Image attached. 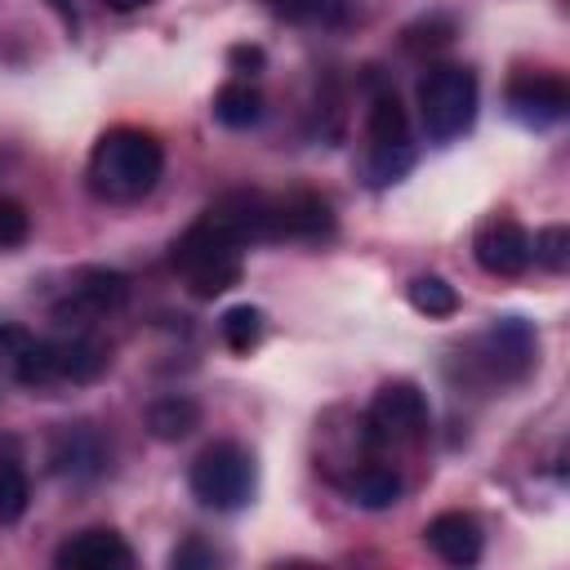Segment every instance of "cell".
<instances>
[{
	"instance_id": "cell-16",
	"label": "cell",
	"mask_w": 570,
	"mask_h": 570,
	"mask_svg": "<svg viewBox=\"0 0 570 570\" xmlns=\"http://www.w3.org/2000/svg\"><path fill=\"white\" fill-rule=\"evenodd\" d=\"M338 485H343V494H347L352 503H361V508H392V503L401 499V476H396V468L383 463L379 454H370V459H361L356 468H347V472L338 476Z\"/></svg>"
},
{
	"instance_id": "cell-10",
	"label": "cell",
	"mask_w": 570,
	"mask_h": 570,
	"mask_svg": "<svg viewBox=\"0 0 570 570\" xmlns=\"http://www.w3.org/2000/svg\"><path fill=\"white\" fill-rule=\"evenodd\" d=\"M472 254H476V267H481V272L503 276V281L530 272V263H534V254H530V232H525L512 214H490V218L476 227V236H472Z\"/></svg>"
},
{
	"instance_id": "cell-13",
	"label": "cell",
	"mask_w": 570,
	"mask_h": 570,
	"mask_svg": "<svg viewBox=\"0 0 570 570\" xmlns=\"http://www.w3.org/2000/svg\"><path fill=\"white\" fill-rule=\"evenodd\" d=\"M53 566L58 570H129L134 552L111 525H89V530H76L53 552Z\"/></svg>"
},
{
	"instance_id": "cell-25",
	"label": "cell",
	"mask_w": 570,
	"mask_h": 570,
	"mask_svg": "<svg viewBox=\"0 0 570 570\" xmlns=\"http://www.w3.org/2000/svg\"><path fill=\"white\" fill-rule=\"evenodd\" d=\"M227 62H232V71H240V80H245V76L263 71V49H258V45H236V49L227 53Z\"/></svg>"
},
{
	"instance_id": "cell-9",
	"label": "cell",
	"mask_w": 570,
	"mask_h": 570,
	"mask_svg": "<svg viewBox=\"0 0 570 570\" xmlns=\"http://www.w3.org/2000/svg\"><path fill=\"white\" fill-rule=\"evenodd\" d=\"M129 298V281L111 267H85L71 276L67 294L53 303V316L62 325H76V330H89L94 321H107L111 312H120Z\"/></svg>"
},
{
	"instance_id": "cell-6",
	"label": "cell",
	"mask_w": 570,
	"mask_h": 570,
	"mask_svg": "<svg viewBox=\"0 0 570 570\" xmlns=\"http://www.w3.org/2000/svg\"><path fill=\"white\" fill-rule=\"evenodd\" d=\"M187 485L191 494L214 508V512H236L254 499V485H258V468H254V454L236 441H214L205 445L196 459H191V472H187Z\"/></svg>"
},
{
	"instance_id": "cell-20",
	"label": "cell",
	"mask_w": 570,
	"mask_h": 570,
	"mask_svg": "<svg viewBox=\"0 0 570 570\" xmlns=\"http://www.w3.org/2000/svg\"><path fill=\"white\" fill-rule=\"evenodd\" d=\"M218 334H223V343H227L236 356H249V352L263 343V334H267V316H263L258 307H249V303L227 307L223 321H218Z\"/></svg>"
},
{
	"instance_id": "cell-17",
	"label": "cell",
	"mask_w": 570,
	"mask_h": 570,
	"mask_svg": "<svg viewBox=\"0 0 570 570\" xmlns=\"http://www.w3.org/2000/svg\"><path fill=\"white\" fill-rule=\"evenodd\" d=\"M196 428H200V405H196L191 396H183V392L160 396V401L147 405V432H151L156 441H183V436H191Z\"/></svg>"
},
{
	"instance_id": "cell-26",
	"label": "cell",
	"mask_w": 570,
	"mask_h": 570,
	"mask_svg": "<svg viewBox=\"0 0 570 570\" xmlns=\"http://www.w3.org/2000/svg\"><path fill=\"white\" fill-rule=\"evenodd\" d=\"M107 9H116V13H129V9H142V4H151V0H102Z\"/></svg>"
},
{
	"instance_id": "cell-21",
	"label": "cell",
	"mask_w": 570,
	"mask_h": 570,
	"mask_svg": "<svg viewBox=\"0 0 570 570\" xmlns=\"http://www.w3.org/2000/svg\"><path fill=\"white\" fill-rule=\"evenodd\" d=\"M27 503H31V481H27L22 463H18V454L0 450V525L22 521Z\"/></svg>"
},
{
	"instance_id": "cell-12",
	"label": "cell",
	"mask_w": 570,
	"mask_h": 570,
	"mask_svg": "<svg viewBox=\"0 0 570 570\" xmlns=\"http://www.w3.org/2000/svg\"><path fill=\"white\" fill-rule=\"evenodd\" d=\"M334 232V209L316 191L272 196V240H325Z\"/></svg>"
},
{
	"instance_id": "cell-24",
	"label": "cell",
	"mask_w": 570,
	"mask_h": 570,
	"mask_svg": "<svg viewBox=\"0 0 570 570\" xmlns=\"http://www.w3.org/2000/svg\"><path fill=\"white\" fill-rule=\"evenodd\" d=\"M218 561V552L214 548H205L200 539H187L183 548H174V557H169V566L174 570H191V566H214Z\"/></svg>"
},
{
	"instance_id": "cell-3",
	"label": "cell",
	"mask_w": 570,
	"mask_h": 570,
	"mask_svg": "<svg viewBox=\"0 0 570 570\" xmlns=\"http://www.w3.org/2000/svg\"><path fill=\"white\" fill-rule=\"evenodd\" d=\"M13 370L31 387L89 383L107 370V347L85 330H71L67 338H13Z\"/></svg>"
},
{
	"instance_id": "cell-18",
	"label": "cell",
	"mask_w": 570,
	"mask_h": 570,
	"mask_svg": "<svg viewBox=\"0 0 570 570\" xmlns=\"http://www.w3.org/2000/svg\"><path fill=\"white\" fill-rule=\"evenodd\" d=\"M214 120L227 125V129H249L263 120V94L249 85V80H227L218 94H214Z\"/></svg>"
},
{
	"instance_id": "cell-22",
	"label": "cell",
	"mask_w": 570,
	"mask_h": 570,
	"mask_svg": "<svg viewBox=\"0 0 570 570\" xmlns=\"http://www.w3.org/2000/svg\"><path fill=\"white\" fill-rule=\"evenodd\" d=\"M530 254H534V263H543L548 272H566V263H570V232H566L561 223L534 232V236H530Z\"/></svg>"
},
{
	"instance_id": "cell-19",
	"label": "cell",
	"mask_w": 570,
	"mask_h": 570,
	"mask_svg": "<svg viewBox=\"0 0 570 570\" xmlns=\"http://www.w3.org/2000/svg\"><path fill=\"white\" fill-rule=\"evenodd\" d=\"M405 298H410V307L419 312V316H428V321H445V316H454L459 312V289L445 281V276H414L410 281V289H405Z\"/></svg>"
},
{
	"instance_id": "cell-1",
	"label": "cell",
	"mask_w": 570,
	"mask_h": 570,
	"mask_svg": "<svg viewBox=\"0 0 570 570\" xmlns=\"http://www.w3.org/2000/svg\"><path fill=\"white\" fill-rule=\"evenodd\" d=\"M165 174V147L151 129L116 125L89 151V187L107 205H134L156 191Z\"/></svg>"
},
{
	"instance_id": "cell-2",
	"label": "cell",
	"mask_w": 570,
	"mask_h": 570,
	"mask_svg": "<svg viewBox=\"0 0 570 570\" xmlns=\"http://www.w3.org/2000/svg\"><path fill=\"white\" fill-rule=\"evenodd\" d=\"M249 245L236 236V232H227L209 209L174 240V254H169V263H174V272L187 281V289L196 294V298H218V294H227L236 281H240V254H245Z\"/></svg>"
},
{
	"instance_id": "cell-11",
	"label": "cell",
	"mask_w": 570,
	"mask_h": 570,
	"mask_svg": "<svg viewBox=\"0 0 570 570\" xmlns=\"http://www.w3.org/2000/svg\"><path fill=\"white\" fill-rule=\"evenodd\" d=\"M508 111L525 129H552L570 111V89L561 76L548 71H521L508 80Z\"/></svg>"
},
{
	"instance_id": "cell-15",
	"label": "cell",
	"mask_w": 570,
	"mask_h": 570,
	"mask_svg": "<svg viewBox=\"0 0 570 570\" xmlns=\"http://www.w3.org/2000/svg\"><path fill=\"white\" fill-rule=\"evenodd\" d=\"M49 459H53V472H62V476H98L107 468V445L89 423H76L53 436Z\"/></svg>"
},
{
	"instance_id": "cell-8",
	"label": "cell",
	"mask_w": 570,
	"mask_h": 570,
	"mask_svg": "<svg viewBox=\"0 0 570 570\" xmlns=\"http://www.w3.org/2000/svg\"><path fill=\"white\" fill-rule=\"evenodd\" d=\"M365 436L374 441V450L383 445H419L432 428V410H428V396L419 383L410 379H392L374 392L370 410H365Z\"/></svg>"
},
{
	"instance_id": "cell-7",
	"label": "cell",
	"mask_w": 570,
	"mask_h": 570,
	"mask_svg": "<svg viewBox=\"0 0 570 570\" xmlns=\"http://www.w3.org/2000/svg\"><path fill=\"white\" fill-rule=\"evenodd\" d=\"M365 138H370V156H365V174L374 187L383 183H396L410 160H414V147H410V116L396 98V89H374L370 107H365Z\"/></svg>"
},
{
	"instance_id": "cell-14",
	"label": "cell",
	"mask_w": 570,
	"mask_h": 570,
	"mask_svg": "<svg viewBox=\"0 0 570 570\" xmlns=\"http://www.w3.org/2000/svg\"><path fill=\"white\" fill-rule=\"evenodd\" d=\"M423 539H428V548H432L441 561H450V566H472V561H481V543H485L481 521H476L472 512H459V508L436 512V517L423 525Z\"/></svg>"
},
{
	"instance_id": "cell-4",
	"label": "cell",
	"mask_w": 570,
	"mask_h": 570,
	"mask_svg": "<svg viewBox=\"0 0 570 570\" xmlns=\"http://www.w3.org/2000/svg\"><path fill=\"white\" fill-rule=\"evenodd\" d=\"M476 102H481L476 76L459 62H432L419 80V116L432 142H450L468 134L476 120Z\"/></svg>"
},
{
	"instance_id": "cell-23",
	"label": "cell",
	"mask_w": 570,
	"mask_h": 570,
	"mask_svg": "<svg viewBox=\"0 0 570 570\" xmlns=\"http://www.w3.org/2000/svg\"><path fill=\"white\" fill-rule=\"evenodd\" d=\"M31 236V214L22 200L0 196V249H18Z\"/></svg>"
},
{
	"instance_id": "cell-5",
	"label": "cell",
	"mask_w": 570,
	"mask_h": 570,
	"mask_svg": "<svg viewBox=\"0 0 570 570\" xmlns=\"http://www.w3.org/2000/svg\"><path fill=\"white\" fill-rule=\"evenodd\" d=\"M459 361L468 365V374L485 387H508L521 383L534 361H539V338L521 316H503L494 321L485 334H476L468 343V352H459Z\"/></svg>"
}]
</instances>
